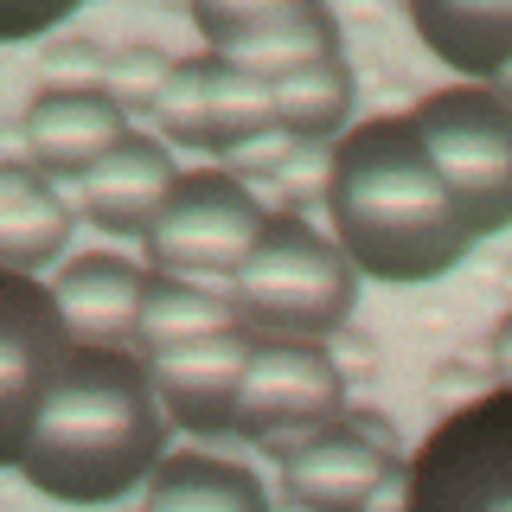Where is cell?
Masks as SVG:
<instances>
[{"label": "cell", "instance_id": "cell-7", "mask_svg": "<svg viewBox=\"0 0 512 512\" xmlns=\"http://www.w3.org/2000/svg\"><path fill=\"white\" fill-rule=\"evenodd\" d=\"M269 212L250 199V186L237 173H180V186L167 192L154 231L141 237L160 276H237L244 256L256 250Z\"/></svg>", "mask_w": 512, "mask_h": 512}, {"label": "cell", "instance_id": "cell-26", "mask_svg": "<svg viewBox=\"0 0 512 512\" xmlns=\"http://www.w3.org/2000/svg\"><path fill=\"white\" fill-rule=\"evenodd\" d=\"M352 429H359V436H365V442H378V448H384V455H404V442H397V429H391V423H384V416H378V410H352Z\"/></svg>", "mask_w": 512, "mask_h": 512}, {"label": "cell", "instance_id": "cell-15", "mask_svg": "<svg viewBox=\"0 0 512 512\" xmlns=\"http://www.w3.org/2000/svg\"><path fill=\"white\" fill-rule=\"evenodd\" d=\"M52 295H58V314L77 346H122V340H135L148 269H135L128 256L96 250V256H77V263L58 269Z\"/></svg>", "mask_w": 512, "mask_h": 512}, {"label": "cell", "instance_id": "cell-25", "mask_svg": "<svg viewBox=\"0 0 512 512\" xmlns=\"http://www.w3.org/2000/svg\"><path fill=\"white\" fill-rule=\"evenodd\" d=\"M359 512H410V461H391L384 480L372 487V500H365Z\"/></svg>", "mask_w": 512, "mask_h": 512}, {"label": "cell", "instance_id": "cell-18", "mask_svg": "<svg viewBox=\"0 0 512 512\" xmlns=\"http://www.w3.org/2000/svg\"><path fill=\"white\" fill-rule=\"evenodd\" d=\"M141 512H269V487L244 461L218 455H167L148 480Z\"/></svg>", "mask_w": 512, "mask_h": 512}, {"label": "cell", "instance_id": "cell-24", "mask_svg": "<svg viewBox=\"0 0 512 512\" xmlns=\"http://www.w3.org/2000/svg\"><path fill=\"white\" fill-rule=\"evenodd\" d=\"M327 180H333V148H295V154L282 160V186H288V199H295V205H301V186L327 192Z\"/></svg>", "mask_w": 512, "mask_h": 512}, {"label": "cell", "instance_id": "cell-17", "mask_svg": "<svg viewBox=\"0 0 512 512\" xmlns=\"http://www.w3.org/2000/svg\"><path fill=\"white\" fill-rule=\"evenodd\" d=\"M410 26L468 77H500L512 64V0H416Z\"/></svg>", "mask_w": 512, "mask_h": 512}, {"label": "cell", "instance_id": "cell-1", "mask_svg": "<svg viewBox=\"0 0 512 512\" xmlns=\"http://www.w3.org/2000/svg\"><path fill=\"white\" fill-rule=\"evenodd\" d=\"M327 212H333V244L352 256L359 276L378 282L448 276L480 244L461 205L448 199L410 116L359 122L333 141Z\"/></svg>", "mask_w": 512, "mask_h": 512}, {"label": "cell", "instance_id": "cell-28", "mask_svg": "<svg viewBox=\"0 0 512 512\" xmlns=\"http://www.w3.org/2000/svg\"><path fill=\"white\" fill-rule=\"evenodd\" d=\"M493 96H500V103L512 109V64H506V71H500V77H493Z\"/></svg>", "mask_w": 512, "mask_h": 512}, {"label": "cell", "instance_id": "cell-16", "mask_svg": "<svg viewBox=\"0 0 512 512\" xmlns=\"http://www.w3.org/2000/svg\"><path fill=\"white\" fill-rule=\"evenodd\" d=\"M77 212L64 205L58 180H45L32 160H7L0 167V256H7L13 276H32L39 263L71 244Z\"/></svg>", "mask_w": 512, "mask_h": 512}, {"label": "cell", "instance_id": "cell-4", "mask_svg": "<svg viewBox=\"0 0 512 512\" xmlns=\"http://www.w3.org/2000/svg\"><path fill=\"white\" fill-rule=\"evenodd\" d=\"M416 135L436 160L448 199L461 205L474 237H493L512 224V109L480 84L436 90L410 109Z\"/></svg>", "mask_w": 512, "mask_h": 512}, {"label": "cell", "instance_id": "cell-13", "mask_svg": "<svg viewBox=\"0 0 512 512\" xmlns=\"http://www.w3.org/2000/svg\"><path fill=\"white\" fill-rule=\"evenodd\" d=\"M391 461H404V455H384L378 442H365L340 416V423L320 429L301 455L282 461V493L295 506H308V512H359Z\"/></svg>", "mask_w": 512, "mask_h": 512}, {"label": "cell", "instance_id": "cell-2", "mask_svg": "<svg viewBox=\"0 0 512 512\" xmlns=\"http://www.w3.org/2000/svg\"><path fill=\"white\" fill-rule=\"evenodd\" d=\"M148 359L122 346H77L58 384L45 391L39 423L20 448V468L45 500L64 506H109L135 480H154L167 461V416H160Z\"/></svg>", "mask_w": 512, "mask_h": 512}, {"label": "cell", "instance_id": "cell-3", "mask_svg": "<svg viewBox=\"0 0 512 512\" xmlns=\"http://www.w3.org/2000/svg\"><path fill=\"white\" fill-rule=\"evenodd\" d=\"M237 288V320L250 333H276V340H327L346 327L352 301H359V269L352 256L320 237L301 212H276L231 276Z\"/></svg>", "mask_w": 512, "mask_h": 512}, {"label": "cell", "instance_id": "cell-10", "mask_svg": "<svg viewBox=\"0 0 512 512\" xmlns=\"http://www.w3.org/2000/svg\"><path fill=\"white\" fill-rule=\"evenodd\" d=\"M0 410H7V461H20V448L39 423V404L45 391L58 384L64 359L77 352L71 327L58 314V295L39 288L32 276H13L7 269V288H0Z\"/></svg>", "mask_w": 512, "mask_h": 512}, {"label": "cell", "instance_id": "cell-19", "mask_svg": "<svg viewBox=\"0 0 512 512\" xmlns=\"http://www.w3.org/2000/svg\"><path fill=\"white\" fill-rule=\"evenodd\" d=\"M224 327H237V308L212 301V288L148 269V295H141V314H135V352L141 359H154L167 346H186V340H205V333H224Z\"/></svg>", "mask_w": 512, "mask_h": 512}, {"label": "cell", "instance_id": "cell-29", "mask_svg": "<svg viewBox=\"0 0 512 512\" xmlns=\"http://www.w3.org/2000/svg\"><path fill=\"white\" fill-rule=\"evenodd\" d=\"M500 282H506V295H512V263H506V269H500Z\"/></svg>", "mask_w": 512, "mask_h": 512}, {"label": "cell", "instance_id": "cell-14", "mask_svg": "<svg viewBox=\"0 0 512 512\" xmlns=\"http://www.w3.org/2000/svg\"><path fill=\"white\" fill-rule=\"evenodd\" d=\"M173 186H180L173 154L160 148L154 135H128L122 148L84 180V218L96 231H109V237H148Z\"/></svg>", "mask_w": 512, "mask_h": 512}, {"label": "cell", "instance_id": "cell-30", "mask_svg": "<svg viewBox=\"0 0 512 512\" xmlns=\"http://www.w3.org/2000/svg\"><path fill=\"white\" fill-rule=\"evenodd\" d=\"M282 512H308V506H295V500H288V506H282Z\"/></svg>", "mask_w": 512, "mask_h": 512}, {"label": "cell", "instance_id": "cell-27", "mask_svg": "<svg viewBox=\"0 0 512 512\" xmlns=\"http://www.w3.org/2000/svg\"><path fill=\"white\" fill-rule=\"evenodd\" d=\"M493 378H500L506 391H512V314L500 320V327H493Z\"/></svg>", "mask_w": 512, "mask_h": 512}, {"label": "cell", "instance_id": "cell-5", "mask_svg": "<svg viewBox=\"0 0 512 512\" xmlns=\"http://www.w3.org/2000/svg\"><path fill=\"white\" fill-rule=\"evenodd\" d=\"M346 416V372L320 340H276L256 333V359L237 397L231 436H244L269 455H301L320 429H333Z\"/></svg>", "mask_w": 512, "mask_h": 512}, {"label": "cell", "instance_id": "cell-21", "mask_svg": "<svg viewBox=\"0 0 512 512\" xmlns=\"http://www.w3.org/2000/svg\"><path fill=\"white\" fill-rule=\"evenodd\" d=\"M173 77V58L160 52V45H122L116 58H109V96H116L122 109H160V90H167Z\"/></svg>", "mask_w": 512, "mask_h": 512}, {"label": "cell", "instance_id": "cell-11", "mask_svg": "<svg viewBox=\"0 0 512 512\" xmlns=\"http://www.w3.org/2000/svg\"><path fill=\"white\" fill-rule=\"evenodd\" d=\"M250 359H256V333L237 320V327H224V333H205V340L154 352L148 372H154V391H160V404L173 410L180 429H192V436H224L231 416H237V397H244Z\"/></svg>", "mask_w": 512, "mask_h": 512}, {"label": "cell", "instance_id": "cell-23", "mask_svg": "<svg viewBox=\"0 0 512 512\" xmlns=\"http://www.w3.org/2000/svg\"><path fill=\"white\" fill-rule=\"evenodd\" d=\"M487 391H493L487 372H474V365H461V359H448L436 372V384H429L436 410H461V404H474V397H487Z\"/></svg>", "mask_w": 512, "mask_h": 512}, {"label": "cell", "instance_id": "cell-22", "mask_svg": "<svg viewBox=\"0 0 512 512\" xmlns=\"http://www.w3.org/2000/svg\"><path fill=\"white\" fill-rule=\"evenodd\" d=\"M45 90H109V58L90 39H52L39 52Z\"/></svg>", "mask_w": 512, "mask_h": 512}, {"label": "cell", "instance_id": "cell-12", "mask_svg": "<svg viewBox=\"0 0 512 512\" xmlns=\"http://www.w3.org/2000/svg\"><path fill=\"white\" fill-rule=\"evenodd\" d=\"M26 160L45 180H90L135 128L109 90H39L26 109Z\"/></svg>", "mask_w": 512, "mask_h": 512}, {"label": "cell", "instance_id": "cell-6", "mask_svg": "<svg viewBox=\"0 0 512 512\" xmlns=\"http://www.w3.org/2000/svg\"><path fill=\"white\" fill-rule=\"evenodd\" d=\"M410 512H512V391L448 410L410 461Z\"/></svg>", "mask_w": 512, "mask_h": 512}, {"label": "cell", "instance_id": "cell-8", "mask_svg": "<svg viewBox=\"0 0 512 512\" xmlns=\"http://www.w3.org/2000/svg\"><path fill=\"white\" fill-rule=\"evenodd\" d=\"M192 26L218 45L224 64H237L244 77H256V84H269V90H276L282 77H295V71H308V64L340 52V26H333V13L314 7V0H244V7H231V0H199V7H192Z\"/></svg>", "mask_w": 512, "mask_h": 512}, {"label": "cell", "instance_id": "cell-9", "mask_svg": "<svg viewBox=\"0 0 512 512\" xmlns=\"http://www.w3.org/2000/svg\"><path fill=\"white\" fill-rule=\"evenodd\" d=\"M160 135L173 148H205V154H237L250 141L276 135V90L244 77L224 58H180L154 109Z\"/></svg>", "mask_w": 512, "mask_h": 512}, {"label": "cell", "instance_id": "cell-20", "mask_svg": "<svg viewBox=\"0 0 512 512\" xmlns=\"http://www.w3.org/2000/svg\"><path fill=\"white\" fill-rule=\"evenodd\" d=\"M346 116H352V64L340 52L276 84V128L301 148H327V135H340Z\"/></svg>", "mask_w": 512, "mask_h": 512}]
</instances>
